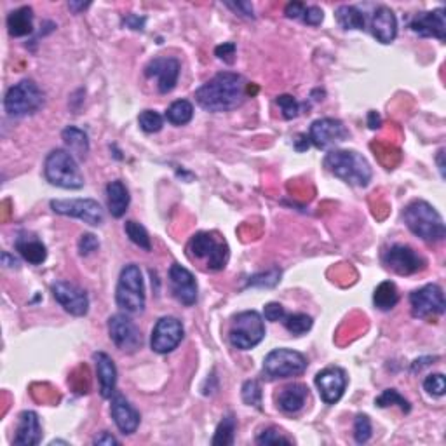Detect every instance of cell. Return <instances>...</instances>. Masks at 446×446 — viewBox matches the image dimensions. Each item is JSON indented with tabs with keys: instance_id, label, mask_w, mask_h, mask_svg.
<instances>
[{
	"instance_id": "cell-1",
	"label": "cell",
	"mask_w": 446,
	"mask_h": 446,
	"mask_svg": "<svg viewBox=\"0 0 446 446\" xmlns=\"http://www.w3.org/2000/svg\"><path fill=\"white\" fill-rule=\"evenodd\" d=\"M246 98V81L234 72H220L195 91V101L206 112L220 114L241 107Z\"/></svg>"
},
{
	"instance_id": "cell-2",
	"label": "cell",
	"mask_w": 446,
	"mask_h": 446,
	"mask_svg": "<svg viewBox=\"0 0 446 446\" xmlns=\"http://www.w3.org/2000/svg\"><path fill=\"white\" fill-rule=\"evenodd\" d=\"M402 220H405L406 227L422 241L440 242L445 239L446 227L443 216L427 201L417 199V201L409 202L402 211Z\"/></svg>"
},
{
	"instance_id": "cell-3",
	"label": "cell",
	"mask_w": 446,
	"mask_h": 446,
	"mask_svg": "<svg viewBox=\"0 0 446 446\" xmlns=\"http://www.w3.org/2000/svg\"><path fill=\"white\" fill-rule=\"evenodd\" d=\"M324 168L353 187H366L373 176L369 162L356 150H332L324 157Z\"/></svg>"
},
{
	"instance_id": "cell-4",
	"label": "cell",
	"mask_w": 446,
	"mask_h": 446,
	"mask_svg": "<svg viewBox=\"0 0 446 446\" xmlns=\"http://www.w3.org/2000/svg\"><path fill=\"white\" fill-rule=\"evenodd\" d=\"M44 175L51 185L67 190H79L84 187V176L74 155L63 148H56L46 157Z\"/></svg>"
},
{
	"instance_id": "cell-5",
	"label": "cell",
	"mask_w": 446,
	"mask_h": 446,
	"mask_svg": "<svg viewBox=\"0 0 446 446\" xmlns=\"http://www.w3.org/2000/svg\"><path fill=\"white\" fill-rule=\"evenodd\" d=\"M115 302L119 309L129 314H140L145 310V282L140 267L136 263H129L121 270L117 289H115Z\"/></svg>"
},
{
	"instance_id": "cell-6",
	"label": "cell",
	"mask_w": 446,
	"mask_h": 446,
	"mask_svg": "<svg viewBox=\"0 0 446 446\" xmlns=\"http://www.w3.org/2000/svg\"><path fill=\"white\" fill-rule=\"evenodd\" d=\"M42 105H44V93L30 79H25L7 89L4 98V108L11 117H27L41 110Z\"/></svg>"
},
{
	"instance_id": "cell-7",
	"label": "cell",
	"mask_w": 446,
	"mask_h": 446,
	"mask_svg": "<svg viewBox=\"0 0 446 446\" xmlns=\"http://www.w3.org/2000/svg\"><path fill=\"white\" fill-rule=\"evenodd\" d=\"M265 339V322L256 310H244L232 319L228 340L239 350H249Z\"/></svg>"
},
{
	"instance_id": "cell-8",
	"label": "cell",
	"mask_w": 446,
	"mask_h": 446,
	"mask_svg": "<svg viewBox=\"0 0 446 446\" xmlns=\"http://www.w3.org/2000/svg\"><path fill=\"white\" fill-rule=\"evenodd\" d=\"M307 358L293 349H275L263 359L262 373L267 380H282L306 373Z\"/></svg>"
},
{
	"instance_id": "cell-9",
	"label": "cell",
	"mask_w": 446,
	"mask_h": 446,
	"mask_svg": "<svg viewBox=\"0 0 446 446\" xmlns=\"http://www.w3.org/2000/svg\"><path fill=\"white\" fill-rule=\"evenodd\" d=\"M51 209L58 215L81 220L91 227H100L105 222L103 208L94 199H54L51 201Z\"/></svg>"
},
{
	"instance_id": "cell-10",
	"label": "cell",
	"mask_w": 446,
	"mask_h": 446,
	"mask_svg": "<svg viewBox=\"0 0 446 446\" xmlns=\"http://www.w3.org/2000/svg\"><path fill=\"white\" fill-rule=\"evenodd\" d=\"M108 335L114 346L126 354H134L143 346L140 328L126 314H114L108 317Z\"/></svg>"
},
{
	"instance_id": "cell-11",
	"label": "cell",
	"mask_w": 446,
	"mask_h": 446,
	"mask_svg": "<svg viewBox=\"0 0 446 446\" xmlns=\"http://www.w3.org/2000/svg\"><path fill=\"white\" fill-rule=\"evenodd\" d=\"M409 306H412L413 317L417 319H431L443 315L446 310L443 289L438 284H427L424 288L415 289L409 295Z\"/></svg>"
},
{
	"instance_id": "cell-12",
	"label": "cell",
	"mask_w": 446,
	"mask_h": 446,
	"mask_svg": "<svg viewBox=\"0 0 446 446\" xmlns=\"http://www.w3.org/2000/svg\"><path fill=\"white\" fill-rule=\"evenodd\" d=\"M185 328L180 319L173 315H164L157 321V324L152 329L150 347L157 354H169L180 346L183 340Z\"/></svg>"
},
{
	"instance_id": "cell-13",
	"label": "cell",
	"mask_w": 446,
	"mask_h": 446,
	"mask_svg": "<svg viewBox=\"0 0 446 446\" xmlns=\"http://www.w3.org/2000/svg\"><path fill=\"white\" fill-rule=\"evenodd\" d=\"M382 263L386 268L396 272L398 275L417 274L427 265L424 256L406 244H394L389 249H386L382 255Z\"/></svg>"
},
{
	"instance_id": "cell-14",
	"label": "cell",
	"mask_w": 446,
	"mask_h": 446,
	"mask_svg": "<svg viewBox=\"0 0 446 446\" xmlns=\"http://www.w3.org/2000/svg\"><path fill=\"white\" fill-rule=\"evenodd\" d=\"M349 138V129L346 128L342 121L333 117H322L313 122L309 131V140L314 147L321 148V150H328V148L336 147V145L343 143Z\"/></svg>"
},
{
	"instance_id": "cell-15",
	"label": "cell",
	"mask_w": 446,
	"mask_h": 446,
	"mask_svg": "<svg viewBox=\"0 0 446 446\" xmlns=\"http://www.w3.org/2000/svg\"><path fill=\"white\" fill-rule=\"evenodd\" d=\"M51 293L54 300L67 310L68 314L82 317L89 313V296L88 293L77 284L68 281H56L51 284Z\"/></svg>"
},
{
	"instance_id": "cell-16",
	"label": "cell",
	"mask_w": 446,
	"mask_h": 446,
	"mask_svg": "<svg viewBox=\"0 0 446 446\" xmlns=\"http://www.w3.org/2000/svg\"><path fill=\"white\" fill-rule=\"evenodd\" d=\"M145 75L148 79H157V88L161 94L171 93L176 88L180 77V61L176 58H154L145 67Z\"/></svg>"
},
{
	"instance_id": "cell-17",
	"label": "cell",
	"mask_w": 446,
	"mask_h": 446,
	"mask_svg": "<svg viewBox=\"0 0 446 446\" xmlns=\"http://www.w3.org/2000/svg\"><path fill=\"white\" fill-rule=\"evenodd\" d=\"M315 387L326 405H335L343 396L347 387V375L339 366H329L315 375Z\"/></svg>"
},
{
	"instance_id": "cell-18",
	"label": "cell",
	"mask_w": 446,
	"mask_h": 446,
	"mask_svg": "<svg viewBox=\"0 0 446 446\" xmlns=\"http://www.w3.org/2000/svg\"><path fill=\"white\" fill-rule=\"evenodd\" d=\"M169 284H171L173 296L183 306L192 307L197 302V282L194 274L188 268L173 263L169 268Z\"/></svg>"
},
{
	"instance_id": "cell-19",
	"label": "cell",
	"mask_w": 446,
	"mask_h": 446,
	"mask_svg": "<svg viewBox=\"0 0 446 446\" xmlns=\"http://www.w3.org/2000/svg\"><path fill=\"white\" fill-rule=\"evenodd\" d=\"M413 34L419 37H434L445 41L446 39V14L443 7L429 11V13H420L409 23Z\"/></svg>"
},
{
	"instance_id": "cell-20",
	"label": "cell",
	"mask_w": 446,
	"mask_h": 446,
	"mask_svg": "<svg viewBox=\"0 0 446 446\" xmlns=\"http://www.w3.org/2000/svg\"><path fill=\"white\" fill-rule=\"evenodd\" d=\"M110 415L117 429L124 436H131V434L136 433L138 426H140V413L122 394H114L112 396Z\"/></svg>"
},
{
	"instance_id": "cell-21",
	"label": "cell",
	"mask_w": 446,
	"mask_h": 446,
	"mask_svg": "<svg viewBox=\"0 0 446 446\" xmlns=\"http://www.w3.org/2000/svg\"><path fill=\"white\" fill-rule=\"evenodd\" d=\"M372 34L380 44H391L398 35V18L394 11L387 6L376 7L372 14Z\"/></svg>"
},
{
	"instance_id": "cell-22",
	"label": "cell",
	"mask_w": 446,
	"mask_h": 446,
	"mask_svg": "<svg viewBox=\"0 0 446 446\" xmlns=\"http://www.w3.org/2000/svg\"><path fill=\"white\" fill-rule=\"evenodd\" d=\"M42 441V427L39 415L32 409L20 413L18 417L16 436H14L13 445L16 446H37Z\"/></svg>"
},
{
	"instance_id": "cell-23",
	"label": "cell",
	"mask_w": 446,
	"mask_h": 446,
	"mask_svg": "<svg viewBox=\"0 0 446 446\" xmlns=\"http://www.w3.org/2000/svg\"><path fill=\"white\" fill-rule=\"evenodd\" d=\"M93 361L96 366L101 398L112 400V396L115 394V386H117V368H115L114 359L105 353H94Z\"/></svg>"
},
{
	"instance_id": "cell-24",
	"label": "cell",
	"mask_w": 446,
	"mask_h": 446,
	"mask_svg": "<svg viewBox=\"0 0 446 446\" xmlns=\"http://www.w3.org/2000/svg\"><path fill=\"white\" fill-rule=\"evenodd\" d=\"M14 246H16V251L20 253L28 263H32V265H41V263L46 262L47 248L42 244V241H39V239L35 237V235L23 232V234H20L16 237Z\"/></svg>"
},
{
	"instance_id": "cell-25",
	"label": "cell",
	"mask_w": 446,
	"mask_h": 446,
	"mask_svg": "<svg viewBox=\"0 0 446 446\" xmlns=\"http://www.w3.org/2000/svg\"><path fill=\"white\" fill-rule=\"evenodd\" d=\"M129 190L121 180H114L107 185V204L108 211L114 218H122L129 208Z\"/></svg>"
},
{
	"instance_id": "cell-26",
	"label": "cell",
	"mask_w": 446,
	"mask_h": 446,
	"mask_svg": "<svg viewBox=\"0 0 446 446\" xmlns=\"http://www.w3.org/2000/svg\"><path fill=\"white\" fill-rule=\"evenodd\" d=\"M307 398H309V389L303 383H291L284 387L277 398V406L284 413H299L306 406Z\"/></svg>"
},
{
	"instance_id": "cell-27",
	"label": "cell",
	"mask_w": 446,
	"mask_h": 446,
	"mask_svg": "<svg viewBox=\"0 0 446 446\" xmlns=\"http://www.w3.org/2000/svg\"><path fill=\"white\" fill-rule=\"evenodd\" d=\"M7 30L11 37H27L34 32V11L25 6L13 11L7 16Z\"/></svg>"
},
{
	"instance_id": "cell-28",
	"label": "cell",
	"mask_w": 446,
	"mask_h": 446,
	"mask_svg": "<svg viewBox=\"0 0 446 446\" xmlns=\"http://www.w3.org/2000/svg\"><path fill=\"white\" fill-rule=\"evenodd\" d=\"M61 138H63L65 145H67L74 157L77 155L79 159H84L89 154V138L82 129L75 128V126H68L61 133Z\"/></svg>"
},
{
	"instance_id": "cell-29",
	"label": "cell",
	"mask_w": 446,
	"mask_h": 446,
	"mask_svg": "<svg viewBox=\"0 0 446 446\" xmlns=\"http://www.w3.org/2000/svg\"><path fill=\"white\" fill-rule=\"evenodd\" d=\"M335 20L343 30H365L366 28L365 14L354 6H340L335 11Z\"/></svg>"
},
{
	"instance_id": "cell-30",
	"label": "cell",
	"mask_w": 446,
	"mask_h": 446,
	"mask_svg": "<svg viewBox=\"0 0 446 446\" xmlns=\"http://www.w3.org/2000/svg\"><path fill=\"white\" fill-rule=\"evenodd\" d=\"M400 302V293L393 281H383L376 286L373 293V303L379 310H391Z\"/></svg>"
},
{
	"instance_id": "cell-31",
	"label": "cell",
	"mask_w": 446,
	"mask_h": 446,
	"mask_svg": "<svg viewBox=\"0 0 446 446\" xmlns=\"http://www.w3.org/2000/svg\"><path fill=\"white\" fill-rule=\"evenodd\" d=\"M218 242L220 241H216L213 234L199 232V234H195L194 237L190 239V242H188V251H190V255L194 256V258L208 260V256L211 255V251L215 249V246L218 244Z\"/></svg>"
},
{
	"instance_id": "cell-32",
	"label": "cell",
	"mask_w": 446,
	"mask_h": 446,
	"mask_svg": "<svg viewBox=\"0 0 446 446\" xmlns=\"http://www.w3.org/2000/svg\"><path fill=\"white\" fill-rule=\"evenodd\" d=\"M194 117V105L188 100H178L175 103L169 105L166 110V119L171 122L173 126H185L192 121Z\"/></svg>"
},
{
	"instance_id": "cell-33",
	"label": "cell",
	"mask_w": 446,
	"mask_h": 446,
	"mask_svg": "<svg viewBox=\"0 0 446 446\" xmlns=\"http://www.w3.org/2000/svg\"><path fill=\"white\" fill-rule=\"evenodd\" d=\"M235 427H237V420H235L234 415L223 417V420H222V422H220V426L216 427L215 438H213L211 443L215 445V446L234 445Z\"/></svg>"
},
{
	"instance_id": "cell-34",
	"label": "cell",
	"mask_w": 446,
	"mask_h": 446,
	"mask_svg": "<svg viewBox=\"0 0 446 446\" xmlns=\"http://www.w3.org/2000/svg\"><path fill=\"white\" fill-rule=\"evenodd\" d=\"M124 230H126V235H128L129 241H131L133 244H136L138 248L145 249V251H152L150 235H148L147 228H145L143 225L134 222V220H129V222H126L124 225Z\"/></svg>"
},
{
	"instance_id": "cell-35",
	"label": "cell",
	"mask_w": 446,
	"mask_h": 446,
	"mask_svg": "<svg viewBox=\"0 0 446 446\" xmlns=\"http://www.w3.org/2000/svg\"><path fill=\"white\" fill-rule=\"evenodd\" d=\"M282 322H284V328L295 336H300V335H303V333H307L314 324L313 317L307 314H302V313L286 314V317L282 319Z\"/></svg>"
},
{
	"instance_id": "cell-36",
	"label": "cell",
	"mask_w": 446,
	"mask_h": 446,
	"mask_svg": "<svg viewBox=\"0 0 446 446\" xmlns=\"http://www.w3.org/2000/svg\"><path fill=\"white\" fill-rule=\"evenodd\" d=\"M375 405L379 406V408H387V406H400L401 412H405V413H409V409H412V405H409L408 400H405V398H402L400 394V391H396V389L383 391V393L375 400Z\"/></svg>"
},
{
	"instance_id": "cell-37",
	"label": "cell",
	"mask_w": 446,
	"mask_h": 446,
	"mask_svg": "<svg viewBox=\"0 0 446 446\" xmlns=\"http://www.w3.org/2000/svg\"><path fill=\"white\" fill-rule=\"evenodd\" d=\"M138 122H140V128L143 129L145 133H159L164 126V119L159 112L155 110H143L138 117Z\"/></svg>"
},
{
	"instance_id": "cell-38",
	"label": "cell",
	"mask_w": 446,
	"mask_h": 446,
	"mask_svg": "<svg viewBox=\"0 0 446 446\" xmlns=\"http://www.w3.org/2000/svg\"><path fill=\"white\" fill-rule=\"evenodd\" d=\"M275 103H277V107L281 108L282 117H284L286 121H291V119L299 117L303 107V105H300L299 101L291 96V94H281V96L275 98Z\"/></svg>"
},
{
	"instance_id": "cell-39",
	"label": "cell",
	"mask_w": 446,
	"mask_h": 446,
	"mask_svg": "<svg viewBox=\"0 0 446 446\" xmlns=\"http://www.w3.org/2000/svg\"><path fill=\"white\" fill-rule=\"evenodd\" d=\"M242 401L248 406L262 409V387L256 380H246L242 386Z\"/></svg>"
},
{
	"instance_id": "cell-40",
	"label": "cell",
	"mask_w": 446,
	"mask_h": 446,
	"mask_svg": "<svg viewBox=\"0 0 446 446\" xmlns=\"http://www.w3.org/2000/svg\"><path fill=\"white\" fill-rule=\"evenodd\" d=\"M256 443L262 446H275V445H291L293 440L286 438L284 434L281 433L275 427H268V429H263L262 433L256 436Z\"/></svg>"
},
{
	"instance_id": "cell-41",
	"label": "cell",
	"mask_w": 446,
	"mask_h": 446,
	"mask_svg": "<svg viewBox=\"0 0 446 446\" xmlns=\"http://www.w3.org/2000/svg\"><path fill=\"white\" fill-rule=\"evenodd\" d=\"M372 438V420L368 415H358L354 420V440L358 445L368 443Z\"/></svg>"
},
{
	"instance_id": "cell-42",
	"label": "cell",
	"mask_w": 446,
	"mask_h": 446,
	"mask_svg": "<svg viewBox=\"0 0 446 446\" xmlns=\"http://www.w3.org/2000/svg\"><path fill=\"white\" fill-rule=\"evenodd\" d=\"M228 262V246L225 244L223 241H220L218 244L215 246V249L211 251V255L208 256L206 263H208V268L211 270H222V268L227 265Z\"/></svg>"
},
{
	"instance_id": "cell-43",
	"label": "cell",
	"mask_w": 446,
	"mask_h": 446,
	"mask_svg": "<svg viewBox=\"0 0 446 446\" xmlns=\"http://www.w3.org/2000/svg\"><path fill=\"white\" fill-rule=\"evenodd\" d=\"M424 389H426L427 394H431V396L434 398L445 396L446 382L443 373H434V375L427 376V379L424 380Z\"/></svg>"
},
{
	"instance_id": "cell-44",
	"label": "cell",
	"mask_w": 446,
	"mask_h": 446,
	"mask_svg": "<svg viewBox=\"0 0 446 446\" xmlns=\"http://www.w3.org/2000/svg\"><path fill=\"white\" fill-rule=\"evenodd\" d=\"M279 281H281V270L277 267H274L270 270H267L265 274H256L253 277H249L248 286H262V288L265 286V288H272Z\"/></svg>"
},
{
	"instance_id": "cell-45",
	"label": "cell",
	"mask_w": 446,
	"mask_h": 446,
	"mask_svg": "<svg viewBox=\"0 0 446 446\" xmlns=\"http://www.w3.org/2000/svg\"><path fill=\"white\" fill-rule=\"evenodd\" d=\"M100 248V241L96 239L94 234H82L79 239V253L81 256H89L91 253H94Z\"/></svg>"
},
{
	"instance_id": "cell-46",
	"label": "cell",
	"mask_w": 446,
	"mask_h": 446,
	"mask_svg": "<svg viewBox=\"0 0 446 446\" xmlns=\"http://www.w3.org/2000/svg\"><path fill=\"white\" fill-rule=\"evenodd\" d=\"M322 20H324V13H322L321 7H317V6L306 7V11H303V16H302L303 23L309 25V27H319V25L322 23Z\"/></svg>"
},
{
	"instance_id": "cell-47",
	"label": "cell",
	"mask_w": 446,
	"mask_h": 446,
	"mask_svg": "<svg viewBox=\"0 0 446 446\" xmlns=\"http://www.w3.org/2000/svg\"><path fill=\"white\" fill-rule=\"evenodd\" d=\"M263 315H265L267 321L277 322V321H282V319L286 317V310H284V307L281 306V303L270 302V303H267L265 307H263Z\"/></svg>"
},
{
	"instance_id": "cell-48",
	"label": "cell",
	"mask_w": 446,
	"mask_h": 446,
	"mask_svg": "<svg viewBox=\"0 0 446 446\" xmlns=\"http://www.w3.org/2000/svg\"><path fill=\"white\" fill-rule=\"evenodd\" d=\"M215 54L218 56V60H222V61H225V63L232 65L235 60V44L234 42H225V44L216 47Z\"/></svg>"
},
{
	"instance_id": "cell-49",
	"label": "cell",
	"mask_w": 446,
	"mask_h": 446,
	"mask_svg": "<svg viewBox=\"0 0 446 446\" xmlns=\"http://www.w3.org/2000/svg\"><path fill=\"white\" fill-rule=\"evenodd\" d=\"M227 7H230L232 11H235V13H239L241 16H246V18H255V11H253V6L249 2H227L225 4Z\"/></svg>"
},
{
	"instance_id": "cell-50",
	"label": "cell",
	"mask_w": 446,
	"mask_h": 446,
	"mask_svg": "<svg viewBox=\"0 0 446 446\" xmlns=\"http://www.w3.org/2000/svg\"><path fill=\"white\" fill-rule=\"evenodd\" d=\"M303 11H306V6L302 2H291L286 6L284 14L289 20H299V18L303 16Z\"/></svg>"
},
{
	"instance_id": "cell-51",
	"label": "cell",
	"mask_w": 446,
	"mask_h": 446,
	"mask_svg": "<svg viewBox=\"0 0 446 446\" xmlns=\"http://www.w3.org/2000/svg\"><path fill=\"white\" fill-rule=\"evenodd\" d=\"M124 25H126V27L131 28V30H143L145 18L136 16V14H129V16H126Z\"/></svg>"
},
{
	"instance_id": "cell-52",
	"label": "cell",
	"mask_w": 446,
	"mask_h": 446,
	"mask_svg": "<svg viewBox=\"0 0 446 446\" xmlns=\"http://www.w3.org/2000/svg\"><path fill=\"white\" fill-rule=\"evenodd\" d=\"M93 445H119V440L117 438H114L112 436V434H108V433H101L100 436H96L93 440Z\"/></svg>"
},
{
	"instance_id": "cell-53",
	"label": "cell",
	"mask_w": 446,
	"mask_h": 446,
	"mask_svg": "<svg viewBox=\"0 0 446 446\" xmlns=\"http://www.w3.org/2000/svg\"><path fill=\"white\" fill-rule=\"evenodd\" d=\"M380 124H382V119H380V115L376 114V112H369L368 114V126L369 129H379Z\"/></svg>"
},
{
	"instance_id": "cell-54",
	"label": "cell",
	"mask_w": 446,
	"mask_h": 446,
	"mask_svg": "<svg viewBox=\"0 0 446 446\" xmlns=\"http://www.w3.org/2000/svg\"><path fill=\"white\" fill-rule=\"evenodd\" d=\"M309 145H310L309 136H306V134H300L299 140H296V143H295V148L299 152H303V150H307V148H309Z\"/></svg>"
},
{
	"instance_id": "cell-55",
	"label": "cell",
	"mask_w": 446,
	"mask_h": 446,
	"mask_svg": "<svg viewBox=\"0 0 446 446\" xmlns=\"http://www.w3.org/2000/svg\"><path fill=\"white\" fill-rule=\"evenodd\" d=\"M2 263L6 267H18V265H20V262H18V260L14 258V256H11L9 253H2Z\"/></svg>"
},
{
	"instance_id": "cell-56",
	"label": "cell",
	"mask_w": 446,
	"mask_h": 446,
	"mask_svg": "<svg viewBox=\"0 0 446 446\" xmlns=\"http://www.w3.org/2000/svg\"><path fill=\"white\" fill-rule=\"evenodd\" d=\"M68 7H70V9L74 11V13H79V11H82V9H88L89 4H75V2H70V4H68Z\"/></svg>"
},
{
	"instance_id": "cell-57",
	"label": "cell",
	"mask_w": 446,
	"mask_h": 446,
	"mask_svg": "<svg viewBox=\"0 0 446 446\" xmlns=\"http://www.w3.org/2000/svg\"><path fill=\"white\" fill-rule=\"evenodd\" d=\"M443 154H445V150H440V152H438V164H440V171H441V176H445V166H443Z\"/></svg>"
},
{
	"instance_id": "cell-58",
	"label": "cell",
	"mask_w": 446,
	"mask_h": 446,
	"mask_svg": "<svg viewBox=\"0 0 446 446\" xmlns=\"http://www.w3.org/2000/svg\"><path fill=\"white\" fill-rule=\"evenodd\" d=\"M49 445H51V446H53V445H68V443H67V441H61V440H54V441H51V443H49Z\"/></svg>"
}]
</instances>
